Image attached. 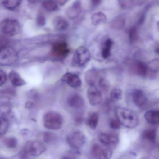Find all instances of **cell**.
<instances>
[{"label":"cell","mask_w":159,"mask_h":159,"mask_svg":"<svg viewBox=\"0 0 159 159\" xmlns=\"http://www.w3.org/2000/svg\"><path fill=\"white\" fill-rule=\"evenodd\" d=\"M117 120L121 125L128 129H133L138 125L139 119L133 111L118 106L115 109Z\"/></svg>","instance_id":"6da1fadb"},{"label":"cell","mask_w":159,"mask_h":159,"mask_svg":"<svg viewBox=\"0 0 159 159\" xmlns=\"http://www.w3.org/2000/svg\"><path fill=\"white\" fill-rule=\"evenodd\" d=\"M17 59L16 51L8 45V41L4 37L0 36V66H11Z\"/></svg>","instance_id":"7a4b0ae2"},{"label":"cell","mask_w":159,"mask_h":159,"mask_svg":"<svg viewBox=\"0 0 159 159\" xmlns=\"http://www.w3.org/2000/svg\"><path fill=\"white\" fill-rule=\"evenodd\" d=\"M64 119L61 114L56 111L47 112L43 118V124L45 128L51 130H58L63 126Z\"/></svg>","instance_id":"3957f363"},{"label":"cell","mask_w":159,"mask_h":159,"mask_svg":"<svg viewBox=\"0 0 159 159\" xmlns=\"http://www.w3.org/2000/svg\"><path fill=\"white\" fill-rule=\"evenodd\" d=\"M19 22L14 18H5L0 23V31L6 36L13 37L20 32Z\"/></svg>","instance_id":"277c9868"},{"label":"cell","mask_w":159,"mask_h":159,"mask_svg":"<svg viewBox=\"0 0 159 159\" xmlns=\"http://www.w3.org/2000/svg\"><path fill=\"white\" fill-rule=\"evenodd\" d=\"M91 53L84 46H80L76 50L72 59V65L76 67L84 66L91 59Z\"/></svg>","instance_id":"5b68a950"},{"label":"cell","mask_w":159,"mask_h":159,"mask_svg":"<svg viewBox=\"0 0 159 159\" xmlns=\"http://www.w3.org/2000/svg\"><path fill=\"white\" fill-rule=\"evenodd\" d=\"M66 141L72 150L80 151V149L86 143V137L82 132L76 131L67 137Z\"/></svg>","instance_id":"8992f818"},{"label":"cell","mask_w":159,"mask_h":159,"mask_svg":"<svg viewBox=\"0 0 159 159\" xmlns=\"http://www.w3.org/2000/svg\"><path fill=\"white\" fill-rule=\"evenodd\" d=\"M46 150L44 144L39 140H31L27 141L24 147L25 154L33 157L40 156Z\"/></svg>","instance_id":"52a82bcc"},{"label":"cell","mask_w":159,"mask_h":159,"mask_svg":"<svg viewBox=\"0 0 159 159\" xmlns=\"http://www.w3.org/2000/svg\"><path fill=\"white\" fill-rule=\"evenodd\" d=\"M52 52L55 57L63 59L67 56L70 49L66 42L57 41L52 45Z\"/></svg>","instance_id":"ba28073f"},{"label":"cell","mask_w":159,"mask_h":159,"mask_svg":"<svg viewBox=\"0 0 159 159\" xmlns=\"http://www.w3.org/2000/svg\"><path fill=\"white\" fill-rule=\"evenodd\" d=\"M129 70L138 76L144 77L147 75L148 68L145 63L139 60H131L127 63Z\"/></svg>","instance_id":"9c48e42d"},{"label":"cell","mask_w":159,"mask_h":159,"mask_svg":"<svg viewBox=\"0 0 159 159\" xmlns=\"http://www.w3.org/2000/svg\"><path fill=\"white\" fill-rule=\"evenodd\" d=\"M87 96L89 103L91 106H98L102 102V94L94 85L89 87L87 90Z\"/></svg>","instance_id":"30bf717a"},{"label":"cell","mask_w":159,"mask_h":159,"mask_svg":"<svg viewBox=\"0 0 159 159\" xmlns=\"http://www.w3.org/2000/svg\"><path fill=\"white\" fill-rule=\"evenodd\" d=\"M61 80L72 88H77L80 87L82 81L77 74L71 72L65 73L61 78Z\"/></svg>","instance_id":"8fae6325"},{"label":"cell","mask_w":159,"mask_h":159,"mask_svg":"<svg viewBox=\"0 0 159 159\" xmlns=\"http://www.w3.org/2000/svg\"><path fill=\"white\" fill-rule=\"evenodd\" d=\"M98 137L100 142L106 146H113L119 142V137L114 134L101 133L98 134Z\"/></svg>","instance_id":"7c38bea8"},{"label":"cell","mask_w":159,"mask_h":159,"mask_svg":"<svg viewBox=\"0 0 159 159\" xmlns=\"http://www.w3.org/2000/svg\"><path fill=\"white\" fill-rule=\"evenodd\" d=\"M82 3L80 1H75L66 11L67 16L71 19L78 18L82 12Z\"/></svg>","instance_id":"4fadbf2b"},{"label":"cell","mask_w":159,"mask_h":159,"mask_svg":"<svg viewBox=\"0 0 159 159\" xmlns=\"http://www.w3.org/2000/svg\"><path fill=\"white\" fill-rule=\"evenodd\" d=\"M131 96L134 104L139 107H143L147 103V97L144 92L140 89H134Z\"/></svg>","instance_id":"5bb4252c"},{"label":"cell","mask_w":159,"mask_h":159,"mask_svg":"<svg viewBox=\"0 0 159 159\" xmlns=\"http://www.w3.org/2000/svg\"><path fill=\"white\" fill-rule=\"evenodd\" d=\"M67 103L70 107L80 109L84 106V101L80 95L73 94L70 95L67 99Z\"/></svg>","instance_id":"9a60e30c"},{"label":"cell","mask_w":159,"mask_h":159,"mask_svg":"<svg viewBox=\"0 0 159 159\" xmlns=\"http://www.w3.org/2000/svg\"><path fill=\"white\" fill-rule=\"evenodd\" d=\"M9 78L12 84L16 87L24 86L26 84L25 81L21 77L20 74L15 70H11L10 72Z\"/></svg>","instance_id":"2e32d148"},{"label":"cell","mask_w":159,"mask_h":159,"mask_svg":"<svg viewBox=\"0 0 159 159\" xmlns=\"http://www.w3.org/2000/svg\"><path fill=\"white\" fill-rule=\"evenodd\" d=\"M113 44V41L110 38H107L105 40L102 45L101 51V55L103 58L107 59L110 57L111 48Z\"/></svg>","instance_id":"e0dca14e"},{"label":"cell","mask_w":159,"mask_h":159,"mask_svg":"<svg viewBox=\"0 0 159 159\" xmlns=\"http://www.w3.org/2000/svg\"><path fill=\"white\" fill-rule=\"evenodd\" d=\"M145 119L150 124H158L159 122V111L158 110H150L146 111L144 115Z\"/></svg>","instance_id":"ac0fdd59"},{"label":"cell","mask_w":159,"mask_h":159,"mask_svg":"<svg viewBox=\"0 0 159 159\" xmlns=\"http://www.w3.org/2000/svg\"><path fill=\"white\" fill-rule=\"evenodd\" d=\"M54 27L57 31L66 30L69 25L68 22L62 16H57L54 20Z\"/></svg>","instance_id":"d6986e66"},{"label":"cell","mask_w":159,"mask_h":159,"mask_svg":"<svg viewBox=\"0 0 159 159\" xmlns=\"http://www.w3.org/2000/svg\"><path fill=\"white\" fill-rule=\"evenodd\" d=\"M98 75V72L96 69L92 68L86 71L85 80L86 84L89 86H94Z\"/></svg>","instance_id":"ffe728a7"},{"label":"cell","mask_w":159,"mask_h":159,"mask_svg":"<svg viewBox=\"0 0 159 159\" xmlns=\"http://www.w3.org/2000/svg\"><path fill=\"white\" fill-rule=\"evenodd\" d=\"M99 122V115L97 112H93L88 116L86 120L87 126L92 130L96 129Z\"/></svg>","instance_id":"44dd1931"},{"label":"cell","mask_w":159,"mask_h":159,"mask_svg":"<svg viewBox=\"0 0 159 159\" xmlns=\"http://www.w3.org/2000/svg\"><path fill=\"white\" fill-rule=\"evenodd\" d=\"M91 18L92 23L95 26L99 25L104 24L107 20L106 15L101 12H98L93 14Z\"/></svg>","instance_id":"7402d4cb"},{"label":"cell","mask_w":159,"mask_h":159,"mask_svg":"<svg viewBox=\"0 0 159 159\" xmlns=\"http://www.w3.org/2000/svg\"><path fill=\"white\" fill-rule=\"evenodd\" d=\"M143 139L150 142H154L157 138V133L153 129H147L143 131L142 134Z\"/></svg>","instance_id":"603a6c76"},{"label":"cell","mask_w":159,"mask_h":159,"mask_svg":"<svg viewBox=\"0 0 159 159\" xmlns=\"http://www.w3.org/2000/svg\"><path fill=\"white\" fill-rule=\"evenodd\" d=\"M125 18L123 16H120L115 17L110 22V26L114 29H120L125 25Z\"/></svg>","instance_id":"cb8c5ba5"},{"label":"cell","mask_w":159,"mask_h":159,"mask_svg":"<svg viewBox=\"0 0 159 159\" xmlns=\"http://www.w3.org/2000/svg\"><path fill=\"white\" fill-rule=\"evenodd\" d=\"M22 3L21 1H16V0H12V1H5L2 2V4L7 10L10 11H14L18 8Z\"/></svg>","instance_id":"d4e9b609"},{"label":"cell","mask_w":159,"mask_h":159,"mask_svg":"<svg viewBox=\"0 0 159 159\" xmlns=\"http://www.w3.org/2000/svg\"><path fill=\"white\" fill-rule=\"evenodd\" d=\"M42 6L48 11H56L59 10V7L57 3L53 1H44L43 2Z\"/></svg>","instance_id":"484cf974"},{"label":"cell","mask_w":159,"mask_h":159,"mask_svg":"<svg viewBox=\"0 0 159 159\" xmlns=\"http://www.w3.org/2000/svg\"><path fill=\"white\" fill-rule=\"evenodd\" d=\"M110 100L113 103L118 102L122 98V91L120 88L113 89L111 92Z\"/></svg>","instance_id":"4316f807"},{"label":"cell","mask_w":159,"mask_h":159,"mask_svg":"<svg viewBox=\"0 0 159 159\" xmlns=\"http://www.w3.org/2000/svg\"><path fill=\"white\" fill-rule=\"evenodd\" d=\"M9 127V122L4 116H0V136L5 134Z\"/></svg>","instance_id":"83f0119b"},{"label":"cell","mask_w":159,"mask_h":159,"mask_svg":"<svg viewBox=\"0 0 159 159\" xmlns=\"http://www.w3.org/2000/svg\"><path fill=\"white\" fill-rule=\"evenodd\" d=\"M148 70H150L153 73H157L159 71V61L158 58L152 59L148 64Z\"/></svg>","instance_id":"f1b7e54d"},{"label":"cell","mask_w":159,"mask_h":159,"mask_svg":"<svg viewBox=\"0 0 159 159\" xmlns=\"http://www.w3.org/2000/svg\"><path fill=\"white\" fill-rule=\"evenodd\" d=\"M56 136L52 132H46L43 134V139L47 144H52L56 140Z\"/></svg>","instance_id":"f546056e"},{"label":"cell","mask_w":159,"mask_h":159,"mask_svg":"<svg viewBox=\"0 0 159 159\" xmlns=\"http://www.w3.org/2000/svg\"><path fill=\"white\" fill-rule=\"evenodd\" d=\"M4 143L7 148L13 149L16 148L18 142L16 138L14 137H11L5 139H4Z\"/></svg>","instance_id":"4dcf8cb0"},{"label":"cell","mask_w":159,"mask_h":159,"mask_svg":"<svg viewBox=\"0 0 159 159\" xmlns=\"http://www.w3.org/2000/svg\"><path fill=\"white\" fill-rule=\"evenodd\" d=\"M113 154V151L111 148L102 149L98 156V159H111Z\"/></svg>","instance_id":"1f68e13d"},{"label":"cell","mask_w":159,"mask_h":159,"mask_svg":"<svg viewBox=\"0 0 159 159\" xmlns=\"http://www.w3.org/2000/svg\"><path fill=\"white\" fill-rule=\"evenodd\" d=\"M138 38V31L136 27L132 26L129 30V39L130 43H135Z\"/></svg>","instance_id":"d6a6232c"},{"label":"cell","mask_w":159,"mask_h":159,"mask_svg":"<svg viewBox=\"0 0 159 159\" xmlns=\"http://www.w3.org/2000/svg\"><path fill=\"white\" fill-rule=\"evenodd\" d=\"M98 85L104 91H107L109 89L110 84L107 79L105 78H101L98 81Z\"/></svg>","instance_id":"836d02e7"},{"label":"cell","mask_w":159,"mask_h":159,"mask_svg":"<svg viewBox=\"0 0 159 159\" xmlns=\"http://www.w3.org/2000/svg\"><path fill=\"white\" fill-rule=\"evenodd\" d=\"M80 154V151H76L72 150V151L69 152L63 155L60 159H77L76 155Z\"/></svg>","instance_id":"e575fe53"},{"label":"cell","mask_w":159,"mask_h":159,"mask_svg":"<svg viewBox=\"0 0 159 159\" xmlns=\"http://www.w3.org/2000/svg\"><path fill=\"white\" fill-rule=\"evenodd\" d=\"M110 128L114 130H118L121 127V124L117 119H113L110 120L109 122Z\"/></svg>","instance_id":"d590c367"},{"label":"cell","mask_w":159,"mask_h":159,"mask_svg":"<svg viewBox=\"0 0 159 159\" xmlns=\"http://www.w3.org/2000/svg\"><path fill=\"white\" fill-rule=\"evenodd\" d=\"M102 149L101 147L98 144H94L92 148V153L93 156L98 158Z\"/></svg>","instance_id":"8d00e7d4"},{"label":"cell","mask_w":159,"mask_h":159,"mask_svg":"<svg viewBox=\"0 0 159 159\" xmlns=\"http://www.w3.org/2000/svg\"><path fill=\"white\" fill-rule=\"evenodd\" d=\"M134 1H119L121 8L123 9H128L132 6Z\"/></svg>","instance_id":"74e56055"},{"label":"cell","mask_w":159,"mask_h":159,"mask_svg":"<svg viewBox=\"0 0 159 159\" xmlns=\"http://www.w3.org/2000/svg\"><path fill=\"white\" fill-rule=\"evenodd\" d=\"M37 24L39 27H43L46 24V18L44 16L39 15L37 18Z\"/></svg>","instance_id":"f35d334b"},{"label":"cell","mask_w":159,"mask_h":159,"mask_svg":"<svg viewBox=\"0 0 159 159\" xmlns=\"http://www.w3.org/2000/svg\"><path fill=\"white\" fill-rule=\"evenodd\" d=\"M7 80V75L6 72L0 69V86L3 85Z\"/></svg>","instance_id":"ab89813d"},{"label":"cell","mask_w":159,"mask_h":159,"mask_svg":"<svg viewBox=\"0 0 159 159\" xmlns=\"http://www.w3.org/2000/svg\"><path fill=\"white\" fill-rule=\"evenodd\" d=\"M84 121V117L81 114H78L74 117V122L76 125L82 124Z\"/></svg>","instance_id":"60d3db41"},{"label":"cell","mask_w":159,"mask_h":159,"mask_svg":"<svg viewBox=\"0 0 159 159\" xmlns=\"http://www.w3.org/2000/svg\"><path fill=\"white\" fill-rule=\"evenodd\" d=\"M57 5H60V6H64L67 2H68L67 1H64V0H60V1H56Z\"/></svg>","instance_id":"b9f144b4"},{"label":"cell","mask_w":159,"mask_h":159,"mask_svg":"<svg viewBox=\"0 0 159 159\" xmlns=\"http://www.w3.org/2000/svg\"><path fill=\"white\" fill-rule=\"evenodd\" d=\"M91 2H92V5L93 6H97L100 4L101 1H91Z\"/></svg>","instance_id":"7bdbcfd3"},{"label":"cell","mask_w":159,"mask_h":159,"mask_svg":"<svg viewBox=\"0 0 159 159\" xmlns=\"http://www.w3.org/2000/svg\"><path fill=\"white\" fill-rule=\"evenodd\" d=\"M154 50H155V51H154L155 52L157 53V54H159V44H158V43H157V44L155 45Z\"/></svg>","instance_id":"ee69618b"},{"label":"cell","mask_w":159,"mask_h":159,"mask_svg":"<svg viewBox=\"0 0 159 159\" xmlns=\"http://www.w3.org/2000/svg\"><path fill=\"white\" fill-rule=\"evenodd\" d=\"M3 159V158H1V159Z\"/></svg>","instance_id":"f6af8a7d"}]
</instances>
